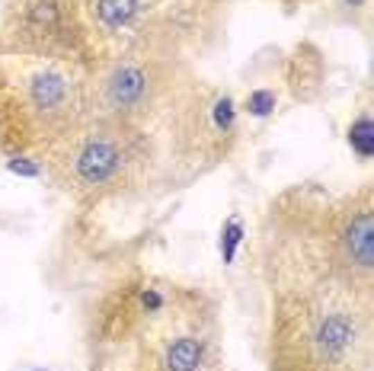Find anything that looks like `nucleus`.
I'll return each mask as SVG.
<instances>
[{
    "label": "nucleus",
    "instance_id": "f257e3e1",
    "mask_svg": "<svg viewBox=\"0 0 374 371\" xmlns=\"http://www.w3.org/2000/svg\"><path fill=\"white\" fill-rule=\"evenodd\" d=\"M269 371H371L368 291L330 263L285 282L272 297Z\"/></svg>",
    "mask_w": 374,
    "mask_h": 371
},
{
    "label": "nucleus",
    "instance_id": "f03ea898",
    "mask_svg": "<svg viewBox=\"0 0 374 371\" xmlns=\"http://www.w3.org/2000/svg\"><path fill=\"white\" fill-rule=\"evenodd\" d=\"M83 83L74 61L13 58L0 64V144L10 154L55 148L83 119Z\"/></svg>",
    "mask_w": 374,
    "mask_h": 371
},
{
    "label": "nucleus",
    "instance_id": "7ed1b4c3",
    "mask_svg": "<svg viewBox=\"0 0 374 371\" xmlns=\"http://www.w3.org/2000/svg\"><path fill=\"white\" fill-rule=\"evenodd\" d=\"M55 148H61L64 170L77 189L106 192L112 186H122V180L132 173L141 141L132 122L103 116L100 122L77 125Z\"/></svg>",
    "mask_w": 374,
    "mask_h": 371
},
{
    "label": "nucleus",
    "instance_id": "20e7f679",
    "mask_svg": "<svg viewBox=\"0 0 374 371\" xmlns=\"http://www.w3.org/2000/svg\"><path fill=\"white\" fill-rule=\"evenodd\" d=\"M141 13V0H93V19L103 33H122Z\"/></svg>",
    "mask_w": 374,
    "mask_h": 371
},
{
    "label": "nucleus",
    "instance_id": "39448f33",
    "mask_svg": "<svg viewBox=\"0 0 374 371\" xmlns=\"http://www.w3.org/2000/svg\"><path fill=\"white\" fill-rule=\"evenodd\" d=\"M349 141L362 157H371V150H374V125H371V119H362V122L352 125Z\"/></svg>",
    "mask_w": 374,
    "mask_h": 371
},
{
    "label": "nucleus",
    "instance_id": "423d86ee",
    "mask_svg": "<svg viewBox=\"0 0 374 371\" xmlns=\"http://www.w3.org/2000/svg\"><path fill=\"white\" fill-rule=\"evenodd\" d=\"M247 109L253 112V116H269V112L275 109V93L272 90H256L247 99Z\"/></svg>",
    "mask_w": 374,
    "mask_h": 371
},
{
    "label": "nucleus",
    "instance_id": "0eeeda50",
    "mask_svg": "<svg viewBox=\"0 0 374 371\" xmlns=\"http://www.w3.org/2000/svg\"><path fill=\"white\" fill-rule=\"evenodd\" d=\"M240 237H243V227H240V221H231L224 227V234H221V253H224V259L231 263L233 259V250H237V243H240Z\"/></svg>",
    "mask_w": 374,
    "mask_h": 371
},
{
    "label": "nucleus",
    "instance_id": "6e6552de",
    "mask_svg": "<svg viewBox=\"0 0 374 371\" xmlns=\"http://www.w3.org/2000/svg\"><path fill=\"white\" fill-rule=\"evenodd\" d=\"M10 170H13V173H19V176H39V166L29 164L26 157H13V160H10Z\"/></svg>",
    "mask_w": 374,
    "mask_h": 371
},
{
    "label": "nucleus",
    "instance_id": "1a4fd4ad",
    "mask_svg": "<svg viewBox=\"0 0 374 371\" xmlns=\"http://www.w3.org/2000/svg\"><path fill=\"white\" fill-rule=\"evenodd\" d=\"M349 3H352V7H355V3H362V0H349Z\"/></svg>",
    "mask_w": 374,
    "mask_h": 371
},
{
    "label": "nucleus",
    "instance_id": "9d476101",
    "mask_svg": "<svg viewBox=\"0 0 374 371\" xmlns=\"http://www.w3.org/2000/svg\"><path fill=\"white\" fill-rule=\"evenodd\" d=\"M128 371H148V368H128Z\"/></svg>",
    "mask_w": 374,
    "mask_h": 371
}]
</instances>
